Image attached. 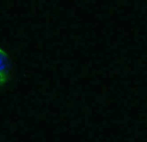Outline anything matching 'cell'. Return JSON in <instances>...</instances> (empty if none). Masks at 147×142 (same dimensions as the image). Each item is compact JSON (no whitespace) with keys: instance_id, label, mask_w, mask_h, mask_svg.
<instances>
[{"instance_id":"cell-1","label":"cell","mask_w":147,"mask_h":142,"mask_svg":"<svg viewBox=\"0 0 147 142\" xmlns=\"http://www.w3.org/2000/svg\"><path fill=\"white\" fill-rule=\"evenodd\" d=\"M11 69L12 66L9 56L0 48V87L7 84L10 79Z\"/></svg>"}]
</instances>
